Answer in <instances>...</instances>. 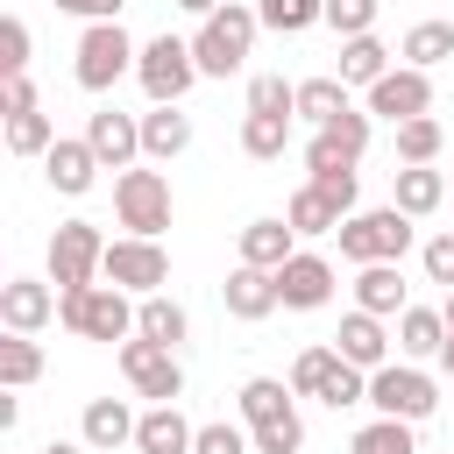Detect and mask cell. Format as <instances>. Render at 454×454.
<instances>
[{"instance_id": "cell-40", "label": "cell", "mask_w": 454, "mask_h": 454, "mask_svg": "<svg viewBox=\"0 0 454 454\" xmlns=\"http://www.w3.org/2000/svg\"><path fill=\"white\" fill-rule=\"evenodd\" d=\"M248 440H255V454H298V447H305V419L284 411V419H270V426H248Z\"/></svg>"}, {"instance_id": "cell-41", "label": "cell", "mask_w": 454, "mask_h": 454, "mask_svg": "<svg viewBox=\"0 0 454 454\" xmlns=\"http://www.w3.org/2000/svg\"><path fill=\"white\" fill-rule=\"evenodd\" d=\"M319 404H326V411H348V404H369V369H355V362H340Z\"/></svg>"}, {"instance_id": "cell-17", "label": "cell", "mask_w": 454, "mask_h": 454, "mask_svg": "<svg viewBox=\"0 0 454 454\" xmlns=\"http://www.w3.org/2000/svg\"><path fill=\"white\" fill-rule=\"evenodd\" d=\"M135 411L121 404V397H92L85 404V419H78V440L92 447V454H114V447H135Z\"/></svg>"}, {"instance_id": "cell-36", "label": "cell", "mask_w": 454, "mask_h": 454, "mask_svg": "<svg viewBox=\"0 0 454 454\" xmlns=\"http://www.w3.org/2000/svg\"><path fill=\"white\" fill-rule=\"evenodd\" d=\"M50 142H57V121H50L43 106L7 121V149H14V156H50Z\"/></svg>"}, {"instance_id": "cell-4", "label": "cell", "mask_w": 454, "mask_h": 454, "mask_svg": "<svg viewBox=\"0 0 454 454\" xmlns=\"http://www.w3.org/2000/svg\"><path fill=\"white\" fill-rule=\"evenodd\" d=\"M411 241H419V227H411V213H397V206H376V213L340 220V255H348L355 270H369V262H404Z\"/></svg>"}, {"instance_id": "cell-14", "label": "cell", "mask_w": 454, "mask_h": 454, "mask_svg": "<svg viewBox=\"0 0 454 454\" xmlns=\"http://www.w3.org/2000/svg\"><path fill=\"white\" fill-rule=\"evenodd\" d=\"M277 298H284L291 312H319V305L333 298V262L312 255V248H298V255L277 270Z\"/></svg>"}, {"instance_id": "cell-45", "label": "cell", "mask_w": 454, "mask_h": 454, "mask_svg": "<svg viewBox=\"0 0 454 454\" xmlns=\"http://www.w3.org/2000/svg\"><path fill=\"white\" fill-rule=\"evenodd\" d=\"M305 184H319V192L333 199V213H340V220H355V192H362V177H355V170H319V177H305Z\"/></svg>"}, {"instance_id": "cell-32", "label": "cell", "mask_w": 454, "mask_h": 454, "mask_svg": "<svg viewBox=\"0 0 454 454\" xmlns=\"http://www.w3.org/2000/svg\"><path fill=\"white\" fill-rule=\"evenodd\" d=\"M43 376V348H35V333H7L0 340V383L7 390H28Z\"/></svg>"}, {"instance_id": "cell-13", "label": "cell", "mask_w": 454, "mask_h": 454, "mask_svg": "<svg viewBox=\"0 0 454 454\" xmlns=\"http://www.w3.org/2000/svg\"><path fill=\"white\" fill-rule=\"evenodd\" d=\"M99 170H106V163L92 156V142H85V135H57V142H50V156H43V177H50V192H64V199H85Z\"/></svg>"}, {"instance_id": "cell-49", "label": "cell", "mask_w": 454, "mask_h": 454, "mask_svg": "<svg viewBox=\"0 0 454 454\" xmlns=\"http://www.w3.org/2000/svg\"><path fill=\"white\" fill-rule=\"evenodd\" d=\"M177 7H184V14H199V21H206V14H220V7H227V0H177Z\"/></svg>"}, {"instance_id": "cell-52", "label": "cell", "mask_w": 454, "mask_h": 454, "mask_svg": "<svg viewBox=\"0 0 454 454\" xmlns=\"http://www.w3.org/2000/svg\"><path fill=\"white\" fill-rule=\"evenodd\" d=\"M440 319H447V333H454V291H447V305H440Z\"/></svg>"}, {"instance_id": "cell-43", "label": "cell", "mask_w": 454, "mask_h": 454, "mask_svg": "<svg viewBox=\"0 0 454 454\" xmlns=\"http://www.w3.org/2000/svg\"><path fill=\"white\" fill-rule=\"evenodd\" d=\"M326 28H340V43L369 35L376 28V0H326Z\"/></svg>"}, {"instance_id": "cell-9", "label": "cell", "mask_w": 454, "mask_h": 454, "mask_svg": "<svg viewBox=\"0 0 454 454\" xmlns=\"http://www.w3.org/2000/svg\"><path fill=\"white\" fill-rule=\"evenodd\" d=\"M114 291H128V298H156L163 284H170V255H163V241H142V234H121V241H106V270H99Z\"/></svg>"}, {"instance_id": "cell-22", "label": "cell", "mask_w": 454, "mask_h": 454, "mask_svg": "<svg viewBox=\"0 0 454 454\" xmlns=\"http://www.w3.org/2000/svg\"><path fill=\"white\" fill-rule=\"evenodd\" d=\"M291 255H298L291 220H248V227H241V262H248V270H284Z\"/></svg>"}, {"instance_id": "cell-3", "label": "cell", "mask_w": 454, "mask_h": 454, "mask_svg": "<svg viewBox=\"0 0 454 454\" xmlns=\"http://www.w3.org/2000/svg\"><path fill=\"white\" fill-rule=\"evenodd\" d=\"M135 64H142V50H135V35H128L121 21H85V35H78V64H71V78H78L85 92H114Z\"/></svg>"}, {"instance_id": "cell-1", "label": "cell", "mask_w": 454, "mask_h": 454, "mask_svg": "<svg viewBox=\"0 0 454 454\" xmlns=\"http://www.w3.org/2000/svg\"><path fill=\"white\" fill-rule=\"evenodd\" d=\"M255 28H262V14H255V7H241V0H227L220 14H206V21H199V35H192L199 78H234V71L248 64V50H255Z\"/></svg>"}, {"instance_id": "cell-6", "label": "cell", "mask_w": 454, "mask_h": 454, "mask_svg": "<svg viewBox=\"0 0 454 454\" xmlns=\"http://www.w3.org/2000/svg\"><path fill=\"white\" fill-rule=\"evenodd\" d=\"M369 404H376V419H404V426H419V419L440 411V383H433L419 362H383V369L369 376Z\"/></svg>"}, {"instance_id": "cell-20", "label": "cell", "mask_w": 454, "mask_h": 454, "mask_svg": "<svg viewBox=\"0 0 454 454\" xmlns=\"http://www.w3.org/2000/svg\"><path fill=\"white\" fill-rule=\"evenodd\" d=\"M440 199H447V177H440L433 163H404V170H390V206H397V213L426 220V213H440Z\"/></svg>"}, {"instance_id": "cell-35", "label": "cell", "mask_w": 454, "mask_h": 454, "mask_svg": "<svg viewBox=\"0 0 454 454\" xmlns=\"http://www.w3.org/2000/svg\"><path fill=\"white\" fill-rule=\"evenodd\" d=\"M333 369H340V348H305V355L291 362V390H298V397H326Z\"/></svg>"}, {"instance_id": "cell-11", "label": "cell", "mask_w": 454, "mask_h": 454, "mask_svg": "<svg viewBox=\"0 0 454 454\" xmlns=\"http://www.w3.org/2000/svg\"><path fill=\"white\" fill-rule=\"evenodd\" d=\"M426 106H433V71H411V64H397V71H383V78L369 85V114H383L390 128L419 121Z\"/></svg>"}, {"instance_id": "cell-18", "label": "cell", "mask_w": 454, "mask_h": 454, "mask_svg": "<svg viewBox=\"0 0 454 454\" xmlns=\"http://www.w3.org/2000/svg\"><path fill=\"white\" fill-rule=\"evenodd\" d=\"M333 348H340V362H355V369H369V376L390 362V333H383L376 312H348L340 333H333Z\"/></svg>"}, {"instance_id": "cell-30", "label": "cell", "mask_w": 454, "mask_h": 454, "mask_svg": "<svg viewBox=\"0 0 454 454\" xmlns=\"http://www.w3.org/2000/svg\"><path fill=\"white\" fill-rule=\"evenodd\" d=\"M291 397H298L291 383H277V376H248L234 404H241V426H270V419H284V411H291Z\"/></svg>"}, {"instance_id": "cell-31", "label": "cell", "mask_w": 454, "mask_h": 454, "mask_svg": "<svg viewBox=\"0 0 454 454\" xmlns=\"http://www.w3.org/2000/svg\"><path fill=\"white\" fill-rule=\"evenodd\" d=\"M333 114H348V85L340 78H298V121L326 128Z\"/></svg>"}, {"instance_id": "cell-16", "label": "cell", "mask_w": 454, "mask_h": 454, "mask_svg": "<svg viewBox=\"0 0 454 454\" xmlns=\"http://www.w3.org/2000/svg\"><path fill=\"white\" fill-rule=\"evenodd\" d=\"M0 319H7V333H43L57 319V291L43 277H7L0 284Z\"/></svg>"}, {"instance_id": "cell-7", "label": "cell", "mask_w": 454, "mask_h": 454, "mask_svg": "<svg viewBox=\"0 0 454 454\" xmlns=\"http://www.w3.org/2000/svg\"><path fill=\"white\" fill-rule=\"evenodd\" d=\"M114 213H121L128 234L156 241V234L170 227V177H163V170H121V177H114Z\"/></svg>"}, {"instance_id": "cell-50", "label": "cell", "mask_w": 454, "mask_h": 454, "mask_svg": "<svg viewBox=\"0 0 454 454\" xmlns=\"http://www.w3.org/2000/svg\"><path fill=\"white\" fill-rule=\"evenodd\" d=\"M43 454H92V447H85V440H50Z\"/></svg>"}, {"instance_id": "cell-27", "label": "cell", "mask_w": 454, "mask_h": 454, "mask_svg": "<svg viewBox=\"0 0 454 454\" xmlns=\"http://www.w3.org/2000/svg\"><path fill=\"white\" fill-rule=\"evenodd\" d=\"M383 71H397V64H390V50H383L376 35H348V43H340V85H362V92H369Z\"/></svg>"}, {"instance_id": "cell-44", "label": "cell", "mask_w": 454, "mask_h": 454, "mask_svg": "<svg viewBox=\"0 0 454 454\" xmlns=\"http://www.w3.org/2000/svg\"><path fill=\"white\" fill-rule=\"evenodd\" d=\"M0 71L7 78H28V21L21 14H7V28H0Z\"/></svg>"}, {"instance_id": "cell-39", "label": "cell", "mask_w": 454, "mask_h": 454, "mask_svg": "<svg viewBox=\"0 0 454 454\" xmlns=\"http://www.w3.org/2000/svg\"><path fill=\"white\" fill-rule=\"evenodd\" d=\"M362 163V149H348L340 135H326V128H312V142H305V170L319 177V170H355Z\"/></svg>"}, {"instance_id": "cell-23", "label": "cell", "mask_w": 454, "mask_h": 454, "mask_svg": "<svg viewBox=\"0 0 454 454\" xmlns=\"http://www.w3.org/2000/svg\"><path fill=\"white\" fill-rule=\"evenodd\" d=\"M411 298H404V277H397V262H369V270H355V312H376V319H397Z\"/></svg>"}, {"instance_id": "cell-12", "label": "cell", "mask_w": 454, "mask_h": 454, "mask_svg": "<svg viewBox=\"0 0 454 454\" xmlns=\"http://www.w3.org/2000/svg\"><path fill=\"white\" fill-rule=\"evenodd\" d=\"M85 142H92V156H99L106 170H135V156H142V114L99 106V114L85 121Z\"/></svg>"}, {"instance_id": "cell-5", "label": "cell", "mask_w": 454, "mask_h": 454, "mask_svg": "<svg viewBox=\"0 0 454 454\" xmlns=\"http://www.w3.org/2000/svg\"><path fill=\"white\" fill-rule=\"evenodd\" d=\"M149 106H177L192 85H199V57H192V35H149L142 43V64H135Z\"/></svg>"}, {"instance_id": "cell-8", "label": "cell", "mask_w": 454, "mask_h": 454, "mask_svg": "<svg viewBox=\"0 0 454 454\" xmlns=\"http://www.w3.org/2000/svg\"><path fill=\"white\" fill-rule=\"evenodd\" d=\"M99 270H106V234L92 220H64L50 234V284L57 291H85Z\"/></svg>"}, {"instance_id": "cell-28", "label": "cell", "mask_w": 454, "mask_h": 454, "mask_svg": "<svg viewBox=\"0 0 454 454\" xmlns=\"http://www.w3.org/2000/svg\"><path fill=\"white\" fill-rule=\"evenodd\" d=\"M291 149V114H241V156L277 163Z\"/></svg>"}, {"instance_id": "cell-38", "label": "cell", "mask_w": 454, "mask_h": 454, "mask_svg": "<svg viewBox=\"0 0 454 454\" xmlns=\"http://www.w3.org/2000/svg\"><path fill=\"white\" fill-rule=\"evenodd\" d=\"M248 114H291V121H298V85H284L277 71L248 78Z\"/></svg>"}, {"instance_id": "cell-47", "label": "cell", "mask_w": 454, "mask_h": 454, "mask_svg": "<svg viewBox=\"0 0 454 454\" xmlns=\"http://www.w3.org/2000/svg\"><path fill=\"white\" fill-rule=\"evenodd\" d=\"M0 114H7V121H14V114H35V85H28V78H7V85H0Z\"/></svg>"}, {"instance_id": "cell-29", "label": "cell", "mask_w": 454, "mask_h": 454, "mask_svg": "<svg viewBox=\"0 0 454 454\" xmlns=\"http://www.w3.org/2000/svg\"><path fill=\"white\" fill-rule=\"evenodd\" d=\"M284 220H291L298 241H305V234H340V213H333V199H326L319 184H298L291 206H284Z\"/></svg>"}, {"instance_id": "cell-26", "label": "cell", "mask_w": 454, "mask_h": 454, "mask_svg": "<svg viewBox=\"0 0 454 454\" xmlns=\"http://www.w3.org/2000/svg\"><path fill=\"white\" fill-rule=\"evenodd\" d=\"M397 57H404L411 71L447 64V57H454V21H411V28H404V43H397Z\"/></svg>"}, {"instance_id": "cell-21", "label": "cell", "mask_w": 454, "mask_h": 454, "mask_svg": "<svg viewBox=\"0 0 454 454\" xmlns=\"http://www.w3.org/2000/svg\"><path fill=\"white\" fill-rule=\"evenodd\" d=\"M184 149H192V114L149 106V114H142V156H149V163H177Z\"/></svg>"}, {"instance_id": "cell-48", "label": "cell", "mask_w": 454, "mask_h": 454, "mask_svg": "<svg viewBox=\"0 0 454 454\" xmlns=\"http://www.w3.org/2000/svg\"><path fill=\"white\" fill-rule=\"evenodd\" d=\"M64 14H78V21H121V7L128 0H57Z\"/></svg>"}, {"instance_id": "cell-10", "label": "cell", "mask_w": 454, "mask_h": 454, "mask_svg": "<svg viewBox=\"0 0 454 454\" xmlns=\"http://www.w3.org/2000/svg\"><path fill=\"white\" fill-rule=\"evenodd\" d=\"M121 376H128V390L135 397H149V404H177V390H184V369H177V348H156V340H121Z\"/></svg>"}, {"instance_id": "cell-33", "label": "cell", "mask_w": 454, "mask_h": 454, "mask_svg": "<svg viewBox=\"0 0 454 454\" xmlns=\"http://www.w3.org/2000/svg\"><path fill=\"white\" fill-rule=\"evenodd\" d=\"M255 14H262V28H277V35H305V28L326 21V0H262Z\"/></svg>"}, {"instance_id": "cell-15", "label": "cell", "mask_w": 454, "mask_h": 454, "mask_svg": "<svg viewBox=\"0 0 454 454\" xmlns=\"http://www.w3.org/2000/svg\"><path fill=\"white\" fill-rule=\"evenodd\" d=\"M220 305L241 319V326H255V319H270L284 298H277V270H248V262H234L227 270V284H220Z\"/></svg>"}, {"instance_id": "cell-37", "label": "cell", "mask_w": 454, "mask_h": 454, "mask_svg": "<svg viewBox=\"0 0 454 454\" xmlns=\"http://www.w3.org/2000/svg\"><path fill=\"white\" fill-rule=\"evenodd\" d=\"M440 142H447V135H440V121H433V114H419V121H404V128H397V163H440Z\"/></svg>"}, {"instance_id": "cell-34", "label": "cell", "mask_w": 454, "mask_h": 454, "mask_svg": "<svg viewBox=\"0 0 454 454\" xmlns=\"http://www.w3.org/2000/svg\"><path fill=\"white\" fill-rule=\"evenodd\" d=\"M348 454H419V440H411L404 419H369V426L348 440Z\"/></svg>"}, {"instance_id": "cell-24", "label": "cell", "mask_w": 454, "mask_h": 454, "mask_svg": "<svg viewBox=\"0 0 454 454\" xmlns=\"http://www.w3.org/2000/svg\"><path fill=\"white\" fill-rule=\"evenodd\" d=\"M440 348H447V319L433 305H404L397 312V355L404 362H426V355L440 362Z\"/></svg>"}, {"instance_id": "cell-46", "label": "cell", "mask_w": 454, "mask_h": 454, "mask_svg": "<svg viewBox=\"0 0 454 454\" xmlns=\"http://www.w3.org/2000/svg\"><path fill=\"white\" fill-rule=\"evenodd\" d=\"M419 262H426V284H447V291H454V227L433 234V241L419 248Z\"/></svg>"}, {"instance_id": "cell-2", "label": "cell", "mask_w": 454, "mask_h": 454, "mask_svg": "<svg viewBox=\"0 0 454 454\" xmlns=\"http://www.w3.org/2000/svg\"><path fill=\"white\" fill-rule=\"evenodd\" d=\"M57 319H64V333H78V340H135V305H128V291H114V284L57 291Z\"/></svg>"}, {"instance_id": "cell-19", "label": "cell", "mask_w": 454, "mask_h": 454, "mask_svg": "<svg viewBox=\"0 0 454 454\" xmlns=\"http://www.w3.org/2000/svg\"><path fill=\"white\" fill-rule=\"evenodd\" d=\"M192 440H199V426L177 404H149L135 426V454H192Z\"/></svg>"}, {"instance_id": "cell-25", "label": "cell", "mask_w": 454, "mask_h": 454, "mask_svg": "<svg viewBox=\"0 0 454 454\" xmlns=\"http://www.w3.org/2000/svg\"><path fill=\"white\" fill-rule=\"evenodd\" d=\"M135 333H142V340H156V348H177V340L192 333V319H184V305H177V298H163V291H156V298H142V305H135Z\"/></svg>"}, {"instance_id": "cell-42", "label": "cell", "mask_w": 454, "mask_h": 454, "mask_svg": "<svg viewBox=\"0 0 454 454\" xmlns=\"http://www.w3.org/2000/svg\"><path fill=\"white\" fill-rule=\"evenodd\" d=\"M192 454H255V440H248V426H227V419H213V426H199Z\"/></svg>"}, {"instance_id": "cell-51", "label": "cell", "mask_w": 454, "mask_h": 454, "mask_svg": "<svg viewBox=\"0 0 454 454\" xmlns=\"http://www.w3.org/2000/svg\"><path fill=\"white\" fill-rule=\"evenodd\" d=\"M440 369H447V376H454V333H447V348H440Z\"/></svg>"}]
</instances>
